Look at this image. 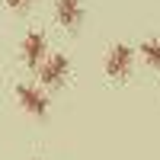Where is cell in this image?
Listing matches in <instances>:
<instances>
[{"instance_id":"6da1fadb","label":"cell","mask_w":160,"mask_h":160,"mask_svg":"<svg viewBox=\"0 0 160 160\" xmlns=\"http://www.w3.org/2000/svg\"><path fill=\"white\" fill-rule=\"evenodd\" d=\"M135 68V48L125 42H115L109 51H106V77L112 80H125Z\"/></svg>"},{"instance_id":"7a4b0ae2","label":"cell","mask_w":160,"mask_h":160,"mask_svg":"<svg viewBox=\"0 0 160 160\" xmlns=\"http://www.w3.org/2000/svg\"><path fill=\"white\" fill-rule=\"evenodd\" d=\"M68 71H71V61L64 55H51L45 58V64L38 68V77H42L45 87H61L64 80H68Z\"/></svg>"},{"instance_id":"3957f363","label":"cell","mask_w":160,"mask_h":160,"mask_svg":"<svg viewBox=\"0 0 160 160\" xmlns=\"http://www.w3.org/2000/svg\"><path fill=\"white\" fill-rule=\"evenodd\" d=\"M16 99H19L22 109L32 112V115H45L48 112V96L38 87H32V83H19L16 87Z\"/></svg>"},{"instance_id":"277c9868","label":"cell","mask_w":160,"mask_h":160,"mask_svg":"<svg viewBox=\"0 0 160 160\" xmlns=\"http://www.w3.org/2000/svg\"><path fill=\"white\" fill-rule=\"evenodd\" d=\"M45 32H26V38H22V45H19V51H22V61L29 64V68H42L45 64Z\"/></svg>"},{"instance_id":"5b68a950","label":"cell","mask_w":160,"mask_h":160,"mask_svg":"<svg viewBox=\"0 0 160 160\" xmlns=\"http://www.w3.org/2000/svg\"><path fill=\"white\" fill-rule=\"evenodd\" d=\"M55 16L64 29H77L83 22V3L80 0H55Z\"/></svg>"},{"instance_id":"8992f818","label":"cell","mask_w":160,"mask_h":160,"mask_svg":"<svg viewBox=\"0 0 160 160\" xmlns=\"http://www.w3.org/2000/svg\"><path fill=\"white\" fill-rule=\"evenodd\" d=\"M141 58L151 64V68L160 71V38H148V42H141Z\"/></svg>"},{"instance_id":"52a82bcc","label":"cell","mask_w":160,"mask_h":160,"mask_svg":"<svg viewBox=\"0 0 160 160\" xmlns=\"http://www.w3.org/2000/svg\"><path fill=\"white\" fill-rule=\"evenodd\" d=\"M32 0H7V7H13V10H26Z\"/></svg>"}]
</instances>
